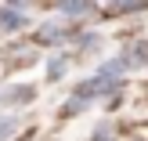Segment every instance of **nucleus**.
Segmentation results:
<instances>
[{"mask_svg":"<svg viewBox=\"0 0 148 141\" xmlns=\"http://www.w3.org/2000/svg\"><path fill=\"white\" fill-rule=\"evenodd\" d=\"M22 25H25V18H22L18 7H0V29H4V33H14V29H22Z\"/></svg>","mask_w":148,"mask_h":141,"instance_id":"obj_1","label":"nucleus"},{"mask_svg":"<svg viewBox=\"0 0 148 141\" xmlns=\"http://www.w3.org/2000/svg\"><path fill=\"white\" fill-rule=\"evenodd\" d=\"M127 65H148V43H134V47H130Z\"/></svg>","mask_w":148,"mask_h":141,"instance_id":"obj_3","label":"nucleus"},{"mask_svg":"<svg viewBox=\"0 0 148 141\" xmlns=\"http://www.w3.org/2000/svg\"><path fill=\"white\" fill-rule=\"evenodd\" d=\"M65 36H69V33H65L62 25H43L40 33H36V40H40V43H62Z\"/></svg>","mask_w":148,"mask_h":141,"instance_id":"obj_2","label":"nucleus"},{"mask_svg":"<svg viewBox=\"0 0 148 141\" xmlns=\"http://www.w3.org/2000/svg\"><path fill=\"white\" fill-rule=\"evenodd\" d=\"M62 72H65V62H62V58H54V62L47 65V76H51V80H58Z\"/></svg>","mask_w":148,"mask_h":141,"instance_id":"obj_5","label":"nucleus"},{"mask_svg":"<svg viewBox=\"0 0 148 141\" xmlns=\"http://www.w3.org/2000/svg\"><path fill=\"white\" fill-rule=\"evenodd\" d=\"M58 11H65V14H87V11H90V4H62Z\"/></svg>","mask_w":148,"mask_h":141,"instance_id":"obj_4","label":"nucleus"}]
</instances>
